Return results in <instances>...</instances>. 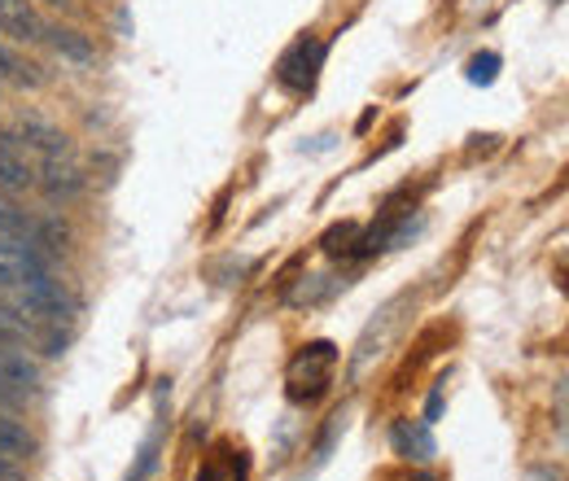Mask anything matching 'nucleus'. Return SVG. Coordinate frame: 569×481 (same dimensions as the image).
Segmentation results:
<instances>
[{"label": "nucleus", "mask_w": 569, "mask_h": 481, "mask_svg": "<svg viewBox=\"0 0 569 481\" xmlns=\"http://www.w3.org/2000/svg\"><path fill=\"white\" fill-rule=\"evenodd\" d=\"M13 307H18L22 315H31V320L62 324V320H71L74 298L67 293V284H62V280H53L49 272H40V275H31V280H22V284H18Z\"/></svg>", "instance_id": "nucleus-1"}, {"label": "nucleus", "mask_w": 569, "mask_h": 481, "mask_svg": "<svg viewBox=\"0 0 569 481\" xmlns=\"http://www.w3.org/2000/svg\"><path fill=\"white\" fill-rule=\"evenodd\" d=\"M40 272H44V259L36 254V245L0 237V284H22V280H31Z\"/></svg>", "instance_id": "nucleus-2"}, {"label": "nucleus", "mask_w": 569, "mask_h": 481, "mask_svg": "<svg viewBox=\"0 0 569 481\" xmlns=\"http://www.w3.org/2000/svg\"><path fill=\"white\" fill-rule=\"evenodd\" d=\"M0 31L22 40V44H36V40H44L49 27L36 18V9L27 0H0Z\"/></svg>", "instance_id": "nucleus-3"}, {"label": "nucleus", "mask_w": 569, "mask_h": 481, "mask_svg": "<svg viewBox=\"0 0 569 481\" xmlns=\"http://www.w3.org/2000/svg\"><path fill=\"white\" fill-rule=\"evenodd\" d=\"M320 58H325V49H320V44H311V40H302V44H298V49L281 62V83H289V88H311Z\"/></svg>", "instance_id": "nucleus-4"}, {"label": "nucleus", "mask_w": 569, "mask_h": 481, "mask_svg": "<svg viewBox=\"0 0 569 481\" xmlns=\"http://www.w3.org/2000/svg\"><path fill=\"white\" fill-rule=\"evenodd\" d=\"M0 381L9 390H18V394H31L40 385V368L18 350H0Z\"/></svg>", "instance_id": "nucleus-5"}, {"label": "nucleus", "mask_w": 569, "mask_h": 481, "mask_svg": "<svg viewBox=\"0 0 569 481\" xmlns=\"http://www.w3.org/2000/svg\"><path fill=\"white\" fill-rule=\"evenodd\" d=\"M18 140L27 144V149H40L44 158H67V137L58 132V128H49V123H36V119H27L22 128H18Z\"/></svg>", "instance_id": "nucleus-6"}, {"label": "nucleus", "mask_w": 569, "mask_h": 481, "mask_svg": "<svg viewBox=\"0 0 569 481\" xmlns=\"http://www.w3.org/2000/svg\"><path fill=\"white\" fill-rule=\"evenodd\" d=\"M83 189V176L74 171L67 158H49L44 162V193L49 198H74Z\"/></svg>", "instance_id": "nucleus-7"}, {"label": "nucleus", "mask_w": 569, "mask_h": 481, "mask_svg": "<svg viewBox=\"0 0 569 481\" xmlns=\"http://www.w3.org/2000/svg\"><path fill=\"white\" fill-rule=\"evenodd\" d=\"M395 447H399V455H408V460H429L433 455V438H429L426 424H395Z\"/></svg>", "instance_id": "nucleus-8"}, {"label": "nucleus", "mask_w": 569, "mask_h": 481, "mask_svg": "<svg viewBox=\"0 0 569 481\" xmlns=\"http://www.w3.org/2000/svg\"><path fill=\"white\" fill-rule=\"evenodd\" d=\"M44 36L53 40V49H58L62 58H71V62H92V44H88L79 31H71V27H49Z\"/></svg>", "instance_id": "nucleus-9"}, {"label": "nucleus", "mask_w": 569, "mask_h": 481, "mask_svg": "<svg viewBox=\"0 0 569 481\" xmlns=\"http://www.w3.org/2000/svg\"><path fill=\"white\" fill-rule=\"evenodd\" d=\"M31 451H36L31 433H27L22 424H13V420L0 415V455H4V460H22V455H31Z\"/></svg>", "instance_id": "nucleus-10"}, {"label": "nucleus", "mask_w": 569, "mask_h": 481, "mask_svg": "<svg viewBox=\"0 0 569 481\" xmlns=\"http://www.w3.org/2000/svg\"><path fill=\"white\" fill-rule=\"evenodd\" d=\"M0 184H9V189H27V184H36L31 167H27V162H18V158H13V149H0Z\"/></svg>", "instance_id": "nucleus-11"}, {"label": "nucleus", "mask_w": 569, "mask_h": 481, "mask_svg": "<svg viewBox=\"0 0 569 481\" xmlns=\"http://www.w3.org/2000/svg\"><path fill=\"white\" fill-rule=\"evenodd\" d=\"M496 70H499L496 53H487V58H473V67H469V79H473V83H491V79H496Z\"/></svg>", "instance_id": "nucleus-12"}, {"label": "nucleus", "mask_w": 569, "mask_h": 481, "mask_svg": "<svg viewBox=\"0 0 569 481\" xmlns=\"http://www.w3.org/2000/svg\"><path fill=\"white\" fill-rule=\"evenodd\" d=\"M18 403H22V394H18V390H9V385L0 381V408H18Z\"/></svg>", "instance_id": "nucleus-13"}, {"label": "nucleus", "mask_w": 569, "mask_h": 481, "mask_svg": "<svg viewBox=\"0 0 569 481\" xmlns=\"http://www.w3.org/2000/svg\"><path fill=\"white\" fill-rule=\"evenodd\" d=\"M0 481H18V469H13V460H4V455H0Z\"/></svg>", "instance_id": "nucleus-14"}, {"label": "nucleus", "mask_w": 569, "mask_h": 481, "mask_svg": "<svg viewBox=\"0 0 569 481\" xmlns=\"http://www.w3.org/2000/svg\"><path fill=\"white\" fill-rule=\"evenodd\" d=\"M49 4H62V0H49Z\"/></svg>", "instance_id": "nucleus-15"}]
</instances>
